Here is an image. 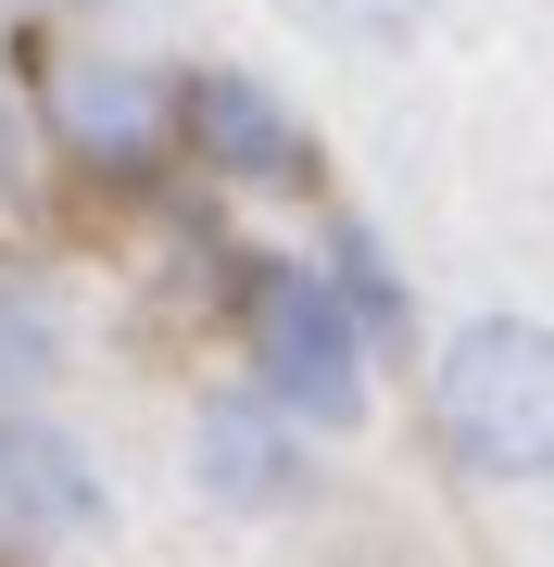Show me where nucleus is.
I'll list each match as a JSON object with an SVG mask.
<instances>
[{"instance_id": "nucleus-1", "label": "nucleus", "mask_w": 554, "mask_h": 567, "mask_svg": "<svg viewBox=\"0 0 554 567\" xmlns=\"http://www.w3.org/2000/svg\"><path fill=\"white\" fill-rule=\"evenodd\" d=\"M429 429L492 492L554 480V328L542 316H467L429 365Z\"/></svg>"}, {"instance_id": "nucleus-2", "label": "nucleus", "mask_w": 554, "mask_h": 567, "mask_svg": "<svg viewBox=\"0 0 554 567\" xmlns=\"http://www.w3.org/2000/svg\"><path fill=\"white\" fill-rule=\"evenodd\" d=\"M240 341H252V391L290 416V429H353L366 416V328L328 303L315 265H278V252H240Z\"/></svg>"}, {"instance_id": "nucleus-3", "label": "nucleus", "mask_w": 554, "mask_h": 567, "mask_svg": "<svg viewBox=\"0 0 554 567\" xmlns=\"http://www.w3.org/2000/svg\"><path fill=\"white\" fill-rule=\"evenodd\" d=\"M177 140L202 152L227 189H303V177H315L303 114H290L265 76H240V63H202V76H177Z\"/></svg>"}, {"instance_id": "nucleus-4", "label": "nucleus", "mask_w": 554, "mask_h": 567, "mask_svg": "<svg viewBox=\"0 0 554 567\" xmlns=\"http://www.w3.org/2000/svg\"><path fill=\"white\" fill-rule=\"evenodd\" d=\"M189 480H202V505H227V517H278V505H303L315 442L265 404V391H215V404L189 416Z\"/></svg>"}, {"instance_id": "nucleus-5", "label": "nucleus", "mask_w": 554, "mask_h": 567, "mask_svg": "<svg viewBox=\"0 0 554 567\" xmlns=\"http://www.w3.org/2000/svg\"><path fill=\"white\" fill-rule=\"evenodd\" d=\"M0 529H25V543H88L102 529V466L51 404H0Z\"/></svg>"}, {"instance_id": "nucleus-6", "label": "nucleus", "mask_w": 554, "mask_h": 567, "mask_svg": "<svg viewBox=\"0 0 554 567\" xmlns=\"http://www.w3.org/2000/svg\"><path fill=\"white\" fill-rule=\"evenodd\" d=\"M51 126L76 164L102 177H151L177 140V76H139V63H63L51 76Z\"/></svg>"}, {"instance_id": "nucleus-7", "label": "nucleus", "mask_w": 554, "mask_h": 567, "mask_svg": "<svg viewBox=\"0 0 554 567\" xmlns=\"http://www.w3.org/2000/svg\"><path fill=\"white\" fill-rule=\"evenodd\" d=\"M315 278H328V303L366 328V353H390V341H404V278H390V252H378L353 215H328V252H315Z\"/></svg>"}, {"instance_id": "nucleus-8", "label": "nucleus", "mask_w": 554, "mask_h": 567, "mask_svg": "<svg viewBox=\"0 0 554 567\" xmlns=\"http://www.w3.org/2000/svg\"><path fill=\"white\" fill-rule=\"evenodd\" d=\"M290 13H303L315 39H341V51H404L441 0H290Z\"/></svg>"}, {"instance_id": "nucleus-9", "label": "nucleus", "mask_w": 554, "mask_h": 567, "mask_svg": "<svg viewBox=\"0 0 554 567\" xmlns=\"http://www.w3.org/2000/svg\"><path fill=\"white\" fill-rule=\"evenodd\" d=\"M39 365H51V316L0 290V404H25V391H39Z\"/></svg>"}, {"instance_id": "nucleus-10", "label": "nucleus", "mask_w": 554, "mask_h": 567, "mask_svg": "<svg viewBox=\"0 0 554 567\" xmlns=\"http://www.w3.org/2000/svg\"><path fill=\"white\" fill-rule=\"evenodd\" d=\"M0 189H13V102H0Z\"/></svg>"}]
</instances>
